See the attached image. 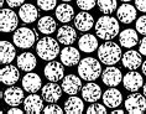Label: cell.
Listing matches in <instances>:
<instances>
[{
    "label": "cell",
    "mask_w": 146,
    "mask_h": 114,
    "mask_svg": "<svg viewBox=\"0 0 146 114\" xmlns=\"http://www.w3.org/2000/svg\"><path fill=\"white\" fill-rule=\"evenodd\" d=\"M97 5L99 8L100 13L108 15V14H113L115 11L116 6H118V1L116 0H98Z\"/></svg>",
    "instance_id": "cell-32"
},
{
    "label": "cell",
    "mask_w": 146,
    "mask_h": 114,
    "mask_svg": "<svg viewBox=\"0 0 146 114\" xmlns=\"http://www.w3.org/2000/svg\"><path fill=\"white\" fill-rule=\"evenodd\" d=\"M19 25V17L11 9H1L0 14V30L1 32H13Z\"/></svg>",
    "instance_id": "cell-7"
},
{
    "label": "cell",
    "mask_w": 146,
    "mask_h": 114,
    "mask_svg": "<svg viewBox=\"0 0 146 114\" xmlns=\"http://www.w3.org/2000/svg\"><path fill=\"white\" fill-rule=\"evenodd\" d=\"M102 79L103 83L108 87H116L118 84L123 81V75L121 71L118 67L114 66H109L102 72Z\"/></svg>",
    "instance_id": "cell-9"
},
{
    "label": "cell",
    "mask_w": 146,
    "mask_h": 114,
    "mask_svg": "<svg viewBox=\"0 0 146 114\" xmlns=\"http://www.w3.org/2000/svg\"><path fill=\"white\" fill-rule=\"evenodd\" d=\"M136 10L131 4H123L116 11V17L121 24H131L136 19Z\"/></svg>",
    "instance_id": "cell-19"
},
{
    "label": "cell",
    "mask_w": 146,
    "mask_h": 114,
    "mask_svg": "<svg viewBox=\"0 0 146 114\" xmlns=\"http://www.w3.org/2000/svg\"><path fill=\"white\" fill-rule=\"evenodd\" d=\"M36 40L35 30H31L29 27H20L15 31L13 36V41L16 47L19 49H30L34 46Z\"/></svg>",
    "instance_id": "cell-5"
},
{
    "label": "cell",
    "mask_w": 146,
    "mask_h": 114,
    "mask_svg": "<svg viewBox=\"0 0 146 114\" xmlns=\"http://www.w3.org/2000/svg\"><path fill=\"white\" fill-rule=\"evenodd\" d=\"M123 3H129V1H131V0H121Z\"/></svg>",
    "instance_id": "cell-46"
},
{
    "label": "cell",
    "mask_w": 146,
    "mask_h": 114,
    "mask_svg": "<svg viewBox=\"0 0 146 114\" xmlns=\"http://www.w3.org/2000/svg\"><path fill=\"white\" fill-rule=\"evenodd\" d=\"M77 39L76 30L69 25H63L62 27L58 29L57 31V40L60 43H63L64 46H69L73 43Z\"/></svg>",
    "instance_id": "cell-23"
},
{
    "label": "cell",
    "mask_w": 146,
    "mask_h": 114,
    "mask_svg": "<svg viewBox=\"0 0 146 114\" xmlns=\"http://www.w3.org/2000/svg\"><path fill=\"white\" fill-rule=\"evenodd\" d=\"M142 91H144V95L146 97V83H145V86H144V88H142Z\"/></svg>",
    "instance_id": "cell-44"
},
{
    "label": "cell",
    "mask_w": 146,
    "mask_h": 114,
    "mask_svg": "<svg viewBox=\"0 0 146 114\" xmlns=\"http://www.w3.org/2000/svg\"><path fill=\"white\" fill-rule=\"evenodd\" d=\"M43 73H45V77L50 82H58V81L64 78L63 63H60L57 61H50L45 66Z\"/></svg>",
    "instance_id": "cell-8"
},
{
    "label": "cell",
    "mask_w": 146,
    "mask_h": 114,
    "mask_svg": "<svg viewBox=\"0 0 146 114\" xmlns=\"http://www.w3.org/2000/svg\"><path fill=\"white\" fill-rule=\"evenodd\" d=\"M16 65L21 71L24 72H31L32 69L36 67L37 65V61H36V57L34 53L31 52H23L20 53L16 58Z\"/></svg>",
    "instance_id": "cell-20"
},
{
    "label": "cell",
    "mask_w": 146,
    "mask_h": 114,
    "mask_svg": "<svg viewBox=\"0 0 146 114\" xmlns=\"http://www.w3.org/2000/svg\"><path fill=\"white\" fill-rule=\"evenodd\" d=\"M121 49L118 43L113 41H105L98 49V57L102 63L107 66H113L121 60Z\"/></svg>",
    "instance_id": "cell-2"
},
{
    "label": "cell",
    "mask_w": 146,
    "mask_h": 114,
    "mask_svg": "<svg viewBox=\"0 0 146 114\" xmlns=\"http://www.w3.org/2000/svg\"><path fill=\"white\" fill-rule=\"evenodd\" d=\"M120 31V24L115 17L110 15H104L98 19L96 23V34L104 41L114 39Z\"/></svg>",
    "instance_id": "cell-1"
},
{
    "label": "cell",
    "mask_w": 146,
    "mask_h": 114,
    "mask_svg": "<svg viewBox=\"0 0 146 114\" xmlns=\"http://www.w3.org/2000/svg\"><path fill=\"white\" fill-rule=\"evenodd\" d=\"M57 0H37V6L43 11H50L56 8Z\"/></svg>",
    "instance_id": "cell-33"
},
{
    "label": "cell",
    "mask_w": 146,
    "mask_h": 114,
    "mask_svg": "<svg viewBox=\"0 0 146 114\" xmlns=\"http://www.w3.org/2000/svg\"><path fill=\"white\" fill-rule=\"evenodd\" d=\"M74 16V10L69 4H60L56 6V17L63 24L69 23Z\"/></svg>",
    "instance_id": "cell-30"
},
{
    "label": "cell",
    "mask_w": 146,
    "mask_h": 114,
    "mask_svg": "<svg viewBox=\"0 0 146 114\" xmlns=\"http://www.w3.org/2000/svg\"><path fill=\"white\" fill-rule=\"evenodd\" d=\"M125 109L131 114H140L145 112L146 109V98L136 92H133L130 95H127L125 99Z\"/></svg>",
    "instance_id": "cell-6"
},
{
    "label": "cell",
    "mask_w": 146,
    "mask_h": 114,
    "mask_svg": "<svg viewBox=\"0 0 146 114\" xmlns=\"http://www.w3.org/2000/svg\"><path fill=\"white\" fill-rule=\"evenodd\" d=\"M4 5V0H0V6Z\"/></svg>",
    "instance_id": "cell-45"
},
{
    "label": "cell",
    "mask_w": 146,
    "mask_h": 114,
    "mask_svg": "<svg viewBox=\"0 0 146 114\" xmlns=\"http://www.w3.org/2000/svg\"><path fill=\"white\" fill-rule=\"evenodd\" d=\"M113 114H123L124 113V110H121V109H114V110H113V112H111Z\"/></svg>",
    "instance_id": "cell-43"
},
{
    "label": "cell",
    "mask_w": 146,
    "mask_h": 114,
    "mask_svg": "<svg viewBox=\"0 0 146 114\" xmlns=\"http://www.w3.org/2000/svg\"><path fill=\"white\" fill-rule=\"evenodd\" d=\"M37 29L41 34L51 35L56 31V21H54V19L51 16H43L38 20Z\"/></svg>",
    "instance_id": "cell-31"
},
{
    "label": "cell",
    "mask_w": 146,
    "mask_h": 114,
    "mask_svg": "<svg viewBox=\"0 0 146 114\" xmlns=\"http://www.w3.org/2000/svg\"><path fill=\"white\" fill-rule=\"evenodd\" d=\"M62 87H60L56 82L47 83L42 87V98L47 103H56L62 97Z\"/></svg>",
    "instance_id": "cell-15"
},
{
    "label": "cell",
    "mask_w": 146,
    "mask_h": 114,
    "mask_svg": "<svg viewBox=\"0 0 146 114\" xmlns=\"http://www.w3.org/2000/svg\"><path fill=\"white\" fill-rule=\"evenodd\" d=\"M9 114H23V110H21L20 108H17V107H13L11 109L8 110Z\"/></svg>",
    "instance_id": "cell-41"
},
{
    "label": "cell",
    "mask_w": 146,
    "mask_h": 114,
    "mask_svg": "<svg viewBox=\"0 0 146 114\" xmlns=\"http://www.w3.org/2000/svg\"><path fill=\"white\" fill-rule=\"evenodd\" d=\"M20 68H16L13 65H6L0 71V81L5 86H14L20 78Z\"/></svg>",
    "instance_id": "cell-12"
},
{
    "label": "cell",
    "mask_w": 146,
    "mask_h": 114,
    "mask_svg": "<svg viewBox=\"0 0 146 114\" xmlns=\"http://www.w3.org/2000/svg\"><path fill=\"white\" fill-rule=\"evenodd\" d=\"M139 52L141 55L146 56V36H144V39L140 41V47H139Z\"/></svg>",
    "instance_id": "cell-40"
},
{
    "label": "cell",
    "mask_w": 146,
    "mask_h": 114,
    "mask_svg": "<svg viewBox=\"0 0 146 114\" xmlns=\"http://www.w3.org/2000/svg\"><path fill=\"white\" fill-rule=\"evenodd\" d=\"M135 6L139 11L146 13V0H135Z\"/></svg>",
    "instance_id": "cell-38"
},
{
    "label": "cell",
    "mask_w": 146,
    "mask_h": 114,
    "mask_svg": "<svg viewBox=\"0 0 146 114\" xmlns=\"http://www.w3.org/2000/svg\"><path fill=\"white\" fill-rule=\"evenodd\" d=\"M103 102L105 107L108 108H118V107L123 103V95H121V92L119 89H116L115 87H111L107 89L103 93Z\"/></svg>",
    "instance_id": "cell-18"
},
{
    "label": "cell",
    "mask_w": 146,
    "mask_h": 114,
    "mask_svg": "<svg viewBox=\"0 0 146 114\" xmlns=\"http://www.w3.org/2000/svg\"><path fill=\"white\" fill-rule=\"evenodd\" d=\"M119 42L123 47H126V49H131V47L136 46L139 43L137 32L133 30V29H125L124 31L120 32Z\"/></svg>",
    "instance_id": "cell-26"
},
{
    "label": "cell",
    "mask_w": 146,
    "mask_h": 114,
    "mask_svg": "<svg viewBox=\"0 0 146 114\" xmlns=\"http://www.w3.org/2000/svg\"><path fill=\"white\" fill-rule=\"evenodd\" d=\"M4 101L10 107H17L24 101V92L17 86H10L4 91Z\"/></svg>",
    "instance_id": "cell-16"
},
{
    "label": "cell",
    "mask_w": 146,
    "mask_h": 114,
    "mask_svg": "<svg viewBox=\"0 0 146 114\" xmlns=\"http://www.w3.org/2000/svg\"><path fill=\"white\" fill-rule=\"evenodd\" d=\"M16 56V51L13 43L9 41H1L0 42V62L1 63H11Z\"/></svg>",
    "instance_id": "cell-27"
},
{
    "label": "cell",
    "mask_w": 146,
    "mask_h": 114,
    "mask_svg": "<svg viewBox=\"0 0 146 114\" xmlns=\"http://www.w3.org/2000/svg\"><path fill=\"white\" fill-rule=\"evenodd\" d=\"M78 47H79V50L83 51V52H86V53L94 52V51L98 49V40L94 35L86 34L79 39Z\"/></svg>",
    "instance_id": "cell-28"
},
{
    "label": "cell",
    "mask_w": 146,
    "mask_h": 114,
    "mask_svg": "<svg viewBox=\"0 0 146 114\" xmlns=\"http://www.w3.org/2000/svg\"><path fill=\"white\" fill-rule=\"evenodd\" d=\"M76 1H77V5L79 9L88 11V10L93 9L94 6H96L98 0H76Z\"/></svg>",
    "instance_id": "cell-35"
},
{
    "label": "cell",
    "mask_w": 146,
    "mask_h": 114,
    "mask_svg": "<svg viewBox=\"0 0 146 114\" xmlns=\"http://www.w3.org/2000/svg\"><path fill=\"white\" fill-rule=\"evenodd\" d=\"M62 89L69 95H76L79 91H82L81 77L76 75H67L62 81Z\"/></svg>",
    "instance_id": "cell-11"
},
{
    "label": "cell",
    "mask_w": 146,
    "mask_h": 114,
    "mask_svg": "<svg viewBox=\"0 0 146 114\" xmlns=\"http://www.w3.org/2000/svg\"><path fill=\"white\" fill-rule=\"evenodd\" d=\"M142 83H144L142 76L136 72V69L135 71H130L123 77L124 88L129 92H137L142 87Z\"/></svg>",
    "instance_id": "cell-10"
},
{
    "label": "cell",
    "mask_w": 146,
    "mask_h": 114,
    "mask_svg": "<svg viewBox=\"0 0 146 114\" xmlns=\"http://www.w3.org/2000/svg\"><path fill=\"white\" fill-rule=\"evenodd\" d=\"M93 25H94L93 16L90 15L89 13H87L86 10H83V11L77 14L74 17V26L77 30L82 31V32L89 31L90 29L93 27Z\"/></svg>",
    "instance_id": "cell-21"
},
{
    "label": "cell",
    "mask_w": 146,
    "mask_h": 114,
    "mask_svg": "<svg viewBox=\"0 0 146 114\" xmlns=\"http://www.w3.org/2000/svg\"><path fill=\"white\" fill-rule=\"evenodd\" d=\"M25 3V0H6V4H8L10 8H17V6H21Z\"/></svg>",
    "instance_id": "cell-39"
},
{
    "label": "cell",
    "mask_w": 146,
    "mask_h": 114,
    "mask_svg": "<svg viewBox=\"0 0 146 114\" xmlns=\"http://www.w3.org/2000/svg\"><path fill=\"white\" fill-rule=\"evenodd\" d=\"M102 66L100 62L93 57H86L81 60L78 63V75L82 79L92 82L96 81L102 75Z\"/></svg>",
    "instance_id": "cell-3"
},
{
    "label": "cell",
    "mask_w": 146,
    "mask_h": 114,
    "mask_svg": "<svg viewBox=\"0 0 146 114\" xmlns=\"http://www.w3.org/2000/svg\"><path fill=\"white\" fill-rule=\"evenodd\" d=\"M121 63L125 68L130 69V71H135L142 65L141 53L135 50H129L121 56Z\"/></svg>",
    "instance_id": "cell-14"
},
{
    "label": "cell",
    "mask_w": 146,
    "mask_h": 114,
    "mask_svg": "<svg viewBox=\"0 0 146 114\" xmlns=\"http://www.w3.org/2000/svg\"><path fill=\"white\" fill-rule=\"evenodd\" d=\"M43 98L40 95L31 93L24 99V108L26 110V113L30 114H38L43 110Z\"/></svg>",
    "instance_id": "cell-17"
},
{
    "label": "cell",
    "mask_w": 146,
    "mask_h": 114,
    "mask_svg": "<svg viewBox=\"0 0 146 114\" xmlns=\"http://www.w3.org/2000/svg\"><path fill=\"white\" fill-rule=\"evenodd\" d=\"M83 109H84V104L82 99L78 98L77 95H71L64 102V110L68 114H81Z\"/></svg>",
    "instance_id": "cell-29"
},
{
    "label": "cell",
    "mask_w": 146,
    "mask_h": 114,
    "mask_svg": "<svg viewBox=\"0 0 146 114\" xmlns=\"http://www.w3.org/2000/svg\"><path fill=\"white\" fill-rule=\"evenodd\" d=\"M19 16L25 24L35 23L38 17V10L32 4H23L19 10Z\"/></svg>",
    "instance_id": "cell-25"
},
{
    "label": "cell",
    "mask_w": 146,
    "mask_h": 114,
    "mask_svg": "<svg viewBox=\"0 0 146 114\" xmlns=\"http://www.w3.org/2000/svg\"><path fill=\"white\" fill-rule=\"evenodd\" d=\"M82 97L86 102L94 103L102 97V89L96 83H87L82 87Z\"/></svg>",
    "instance_id": "cell-24"
},
{
    "label": "cell",
    "mask_w": 146,
    "mask_h": 114,
    "mask_svg": "<svg viewBox=\"0 0 146 114\" xmlns=\"http://www.w3.org/2000/svg\"><path fill=\"white\" fill-rule=\"evenodd\" d=\"M87 113L88 114H105L107 113V108L103 104H99V103H93L90 107H88L87 109Z\"/></svg>",
    "instance_id": "cell-34"
},
{
    "label": "cell",
    "mask_w": 146,
    "mask_h": 114,
    "mask_svg": "<svg viewBox=\"0 0 146 114\" xmlns=\"http://www.w3.org/2000/svg\"><path fill=\"white\" fill-rule=\"evenodd\" d=\"M136 31L139 34L146 36V15H142L136 20Z\"/></svg>",
    "instance_id": "cell-36"
},
{
    "label": "cell",
    "mask_w": 146,
    "mask_h": 114,
    "mask_svg": "<svg viewBox=\"0 0 146 114\" xmlns=\"http://www.w3.org/2000/svg\"><path fill=\"white\" fill-rule=\"evenodd\" d=\"M43 113H46V114H53V113L62 114V113H63V109H62L60 105L54 104V103H51L50 105H47V107L43 108Z\"/></svg>",
    "instance_id": "cell-37"
},
{
    "label": "cell",
    "mask_w": 146,
    "mask_h": 114,
    "mask_svg": "<svg viewBox=\"0 0 146 114\" xmlns=\"http://www.w3.org/2000/svg\"><path fill=\"white\" fill-rule=\"evenodd\" d=\"M36 51L40 58L45 61H52L57 57V55L61 52L60 43L56 40L50 37L48 35H45V37L40 39L37 45H36Z\"/></svg>",
    "instance_id": "cell-4"
},
{
    "label": "cell",
    "mask_w": 146,
    "mask_h": 114,
    "mask_svg": "<svg viewBox=\"0 0 146 114\" xmlns=\"http://www.w3.org/2000/svg\"><path fill=\"white\" fill-rule=\"evenodd\" d=\"M141 68H142V73H144V75L146 76V60H145V62H142Z\"/></svg>",
    "instance_id": "cell-42"
},
{
    "label": "cell",
    "mask_w": 146,
    "mask_h": 114,
    "mask_svg": "<svg viewBox=\"0 0 146 114\" xmlns=\"http://www.w3.org/2000/svg\"><path fill=\"white\" fill-rule=\"evenodd\" d=\"M41 78L37 73L29 72L23 78V87L29 93H36L38 89H41Z\"/></svg>",
    "instance_id": "cell-22"
},
{
    "label": "cell",
    "mask_w": 146,
    "mask_h": 114,
    "mask_svg": "<svg viewBox=\"0 0 146 114\" xmlns=\"http://www.w3.org/2000/svg\"><path fill=\"white\" fill-rule=\"evenodd\" d=\"M62 1H64V3H66V1H72V0H62Z\"/></svg>",
    "instance_id": "cell-47"
},
{
    "label": "cell",
    "mask_w": 146,
    "mask_h": 114,
    "mask_svg": "<svg viewBox=\"0 0 146 114\" xmlns=\"http://www.w3.org/2000/svg\"><path fill=\"white\" fill-rule=\"evenodd\" d=\"M61 62L67 67H72L81 62V53L77 49L72 46H66L61 51Z\"/></svg>",
    "instance_id": "cell-13"
}]
</instances>
